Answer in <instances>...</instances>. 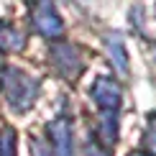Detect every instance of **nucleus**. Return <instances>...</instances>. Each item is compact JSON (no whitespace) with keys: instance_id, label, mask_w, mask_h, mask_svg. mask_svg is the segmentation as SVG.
Wrapping results in <instances>:
<instances>
[{"instance_id":"1","label":"nucleus","mask_w":156,"mask_h":156,"mask_svg":"<svg viewBox=\"0 0 156 156\" xmlns=\"http://www.w3.org/2000/svg\"><path fill=\"white\" fill-rule=\"evenodd\" d=\"M0 90H3L5 100L10 102V108L23 113V110H28L34 105V100L38 95V82L31 80L28 74H23L21 69L3 67L0 69Z\"/></svg>"},{"instance_id":"2","label":"nucleus","mask_w":156,"mask_h":156,"mask_svg":"<svg viewBox=\"0 0 156 156\" xmlns=\"http://www.w3.org/2000/svg\"><path fill=\"white\" fill-rule=\"evenodd\" d=\"M34 26H36L38 34L46 36V38H54V36L62 34V18L56 16V10L51 8V5H41V3L36 5V10H34Z\"/></svg>"},{"instance_id":"3","label":"nucleus","mask_w":156,"mask_h":156,"mask_svg":"<svg viewBox=\"0 0 156 156\" xmlns=\"http://www.w3.org/2000/svg\"><path fill=\"white\" fill-rule=\"evenodd\" d=\"M92 97H95V102L100 108L115 110L120 105V87H118V82L110 80V77H100V80L95 82V87H92Z\"/></svg>"},{"instance_id":"4","label":"nucleus","mask_w":156,"mask_h":156,"mask_svg":"<svg viewBox=\"0 0 156 156\" xmlns=\"http://www.w3.org/2000/svg\"><path fill=\"white\" fill-rule=\"evenodd\" d=\"M49 136L56 148V156H72V126L67 118H56L49 123Z\"/></svg>"},{"instance_id":"5","label":"nucleus","mask_w":156,"mask_h":156,"mask_svg":"<svg viewBox=\"0 0 156 156\" xmlns=\"http://www.w3.org/2000/svg\"><path fill=\"white\" fill-rule=\"evenodd\" d=\"M54 64L67 80H74L82 72V62H80V54H77L74 46H56L54 49Z\"/></svg>"},{"instance_id":"6","label":"nucleus","mask_w":156,"mask_h":156,"mask_svg":"<svg viewBox=\"0 0 156 156\" xmlns=\"http://www.w3.org/2000/svg\"><path fill=\"white\" fill-rule=\"evenodd\" d=\"M23 46H26V36L16 26L0 21V49L3 51H21Z\"/></svg>"},{"instance_id":"7","label":"nucleus","mask_w":156,"mask_h":156,"mask_svg":"<svg viewBox=\"0 0 156 156\" xmlns=\"http://www.w3.org/2000/svg\"><path fill=\"white\" fill-rule=\"evenodd\" d=\"M105 44H108V54H110V59H113V64L120 69V74H128V56H126L123 38H120L118 34H108Z\"/></svg>"},{"instance_id":"8","label":"nucleus","mask_w":156,"mask_h":156,"mask_svg":"<svg viewBox=\"0 0 156 156\" xmlns=\"http://www.w3.org/2000/svg\"><path fill=\"white\" fill-rule=\"evenodd\" d=\"M100 138H102L105 146H113L115 138H118V118H115L113 110H108L100 118Z\"/></svg>"},{"instance_id":"9","label":"nucleus","mask_w":156,"mask_h":156,"mask_svg":"<svg viewBox=\"0 0 156 156\" xmlns=\"http://www.w3.org/2000/svg\"><path fill=\"white\" fill-rule=\"evenodd\" d=\"M0 156H16V131L13 128L0 131Z\"/></svg>"},{"instance_id":"10","label":"nucleus","mask_w":156,"mask_h":156,"mask_svg":"<svg viewBox=\"0 0 156 156\" xmlns=\"http://www.w3.org/2000/svg\"><path fill=\"white\" fill-rule=\"evenodd\" d=\"M31 151H34V156H56V151H51V148L44 144V141H31Z\"/></svg>"},{"instance_id":"11","label":"nucleus","mask_w":156,"mask_h":156,"mask_svg":"<svg viewBox=\"0 0 156 156\" xmlns=\"http://www.w3.org/2000/svg\"><path fill=\"white\" fill-rule=\"evenodd\" d=\"M146 144H148V148H151L154 156H156V115L151 118V126H148V131H146Z\"/></svg>"},{"instance_id":"12","label":"nucleus","mask_w":156,"mask_h":156,"mask_svg":"<svg viewBox=\"0 0 156 156\" xmlns=\"http://www.w3.org/2000/svg\"><path fill=\"white\" fill-rule=\"evenodd\" d=\"M90 156H108L102 148H95V146H90Z\"/></svg>"},{"instance_id":"13","label":"nucleus","mask_w":156,"mask_h":156,"mask_svg":"<svg viewBox=\"0 0 156 156\" xmlns=\"http://www.w3.org/2000/svg\"><path fill=\"white\" fill-rule=\"evenodd\" d=\"M131 156H144V154H131Z\"/></svg>"}]
</instances>
